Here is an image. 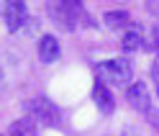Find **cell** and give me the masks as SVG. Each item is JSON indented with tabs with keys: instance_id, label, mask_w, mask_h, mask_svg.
Segmentation results:
<instances>
[{
	"instance_id": "obj_6",
	"label": "cell",
	"mask_w": 159,
	"mask_h": 136,
	"mask_svg": "<svg viewBox=\"0 0 159 136\" xmlns=\"http://www.w3.org/2000/svg\"><path fill=\"white\" fill-rule=\"evenodd\" d=\"M93 100H95L98 108H100V113H105V116H111L116 111V98H113L111 87L103 85L98 77H95V85H93Z\"/></svg>"
},
{
	"instance_id": "obj_3",
	"label": "cell",
	"mask_w": 159,
	"mask_h": 136,
	"mask_svg": "<svg viewBox=\"0 0 159 136\" xmlns=\"http://www.w3.org/2000/svg\"><path fill=\"white\" fill-rule=\"evenodd\" d=\"M49 13H52V18L59 23V28L75 31V26L82 21V16H85V8H82L80 0H62V3H54L49 8Z\"/></svg>"
},
{
	"instance_id": "obj_13",
	"label": "cell",
	"mask_w": 159,
	"mask_h": 136,
	"mask_svg": "<svg viewBox=\"0 0 159 136\" xmlns=\"http://www.w3.org/2000/svg\"><path fill=\"white\" fill-rule=\"evenodd\" d=\"M146 121L159 131V108H149V111H146Z\"/></svg>"
},
{
	"instance_id": "obj_4",
	"label": "cell",
	"mask_w": 159,
	"mask_h": 136,
	"mask_svg": "<svg viewBox=\"0 0 159 136\" xmlns=\"http://www.w3.org/2000/svg\"><path fill=\"white\" fill-rule=\"evenodd\" d=\"M0 16H3L8 31L16 34V31H21V26H26L28 8L23 0H8V3H0Z\"/></svg>"
},
{
	"instance_id": "obj_7",
	"label": "cell",
	"mask_w": 159,
	"mask_h": 136,
	"mask_svg": "<svg viewBox=\"0 0 159 136\" xmlns=\"http://www.w3.org/2000/svg\"><path fill=\"white\" fill-rule=\"evenodd\" d=\"M39 59H41L44 64H52V62L59 59V41H57V36L44 34L41 39H39Z\"/></svg>"
},
{
	"instance_id": "obj_2",
	"label": "cell",
	"mask_w": 159,
	"mask_h": 136,
	"mask_svg": "<svg viewBox=\"0 0 159 136\" xmlns=\"http://www.w3.org/2000/svg\"><path fill=\"white\" fill-rule=\"evenodd\" d=\"M26 113H28V118L34 123H44V126H59V121H62V113H59L57 103L44 98V95L28 100L26 103Z\"/></svg>"
},
{
	"instance_id": "obj_9",
	"label": "cell",
	"mask_w": 159,
	"mask_h": 136,
	"mask_svg": "<svg viewBox=\"0 0 159 136\" xmlns=\"http://www.w3.org/2000/svg\"><path fill=\"white\" fill-rule=\"evenodd\" d=\"M8 136H36V123L28 118H18L11 123V129H8Z\"/></svg>"
},
{
	"instance_id": "obj_11",
	"label": "cell",
	"mask_w": 159,
	"mask_h": 136,
	"mask_svg": "<svg viewBox=\"0 0 159 136\" xmlns=\"http://www.w3.org/2000/svg\"><path fill=\"white\" fill-rule=\"evenodd\" d=\"M121 49H123L126 54H134L136 49H141V31H139V28H128V31L123 34Z\"/></svg>"
},
{
	"instance_id": "obj_14",
	"label": "cell",
	"mask_w": 159,
	"mask_h": 136,
	"mask_svg": "<svg viewBox=\"0 0 159 136\" xmlns=\"http://www.w3.org/2000/svg\"><path fill=\"white\" fill-rule=\"evenodd\" d=\"M0 82H3V72H0Z\"/></svg>"
},
{
	"instance_id": "obj_12",
	"label": "cell",
	"mask_w": 159,
	"mask_h": 136,
	"mask_svg": "<svg viewBox=\"0 0 159 136\" xmlns=\"http://www.w3.org/2000/svg\"><path fill=\"white\" fill-rule=\"evenodd\" d=\"M152 82H154V87H157V98H159V54H157V59H154V64H152Z\"/></svg>"
},
{
	"instance_id": "obj_1",
	"label": "cell",
	"mask_w": 159,
	"mask_h": 136,
	"mask_svg": "<svg viewBox=\"0 0 159 136\" xmlns=\"http://www.w3.org/2000/svg\"><path fill=\"white\" fill-rule=\"evenodd\" d=\"M95 77L108 87H128V82H131V77H134V67H131L128 59L118 57V59H108V62L98 64L95 67Z\"/></svg>"
},
{
	"instance_id": "obj_5",
	"label": "cell",
	"mask_w": 159,
	"mask_h": 136,
	"mask_svg": "<svg viewBox=\"0 0 159 136\" xmlns=\"http://www.w3.org/2000/svg\"><path fill=\"white\" fill-rule=\"evenodd\" d=\"M126 100L134 111L139 113H146L152 108V93H149V85L146 82H131L126 87Z\"/></svg>"
},
{
	"instance_id": "obj_10",
	"label": "cell",
	"mask_w": 159,
	"mask_h": 136,
	"mask_svg": "<svg viewBox=\"0 0 159 136\" xmlns=\"http://www.w3.org/2000/svg\"><path fill=\"white\" fill-rule=\"evenodd\" d=\"M103 21H105V26H108V28L118 31V28H126L131 18H128V11H108V13L103 16Z\"/></svg>"
},
{
	"instance_id": "obj_8",
	"label": "cell",
	"mask_w": 159,
	"mask_h": 136,
	"mask_svg": "<svg viewBox=\"0 0 159 136\" xmlns=\"http://www.w3.org/2000/svg\"><path fill=\"white\" fill-rule=\"evenodd\" d=\"M141 31V49L159 54V26H144Z\"/></svg>"
}]
</instances>
